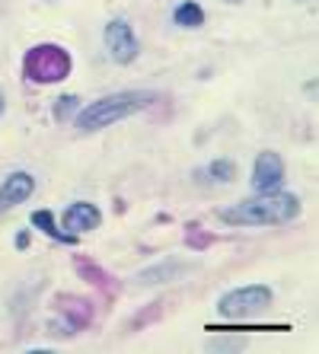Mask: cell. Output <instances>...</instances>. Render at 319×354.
<instances>
[{
  "mask_svg": "<svg viewBox=\"0 0 319 354\" xmlns=\"http://www.w3.org/2000/svg\"><path fill=\"white\" fill-rule=\"evenodd\" d=\"M297 214H300V198L281 189L217 211V217L230 227H281V223H291Z\"/></svg>",
  "mask_w": 319,
  "mask_h": 354,
  "instance_id": "6da1fadb",
  "label": "cell"
},
{
  "mask_svg": "<svg viewBox=\"0 0 319 354\" xmlns=\"http://www.w3.org/2000/svg\"><path fill=\"white\" fill-rule=\"evenodd\" d=\"M154 93H144V90H125V93H109V96L96 99V102H90L86 109H80L74 118V124L80 128V131H102V128H109V124L122 122V118L134 115V112H140V109H147L150 102H154Z\"/></svg>",
  "mask_w": 319,
  "mask_h": 354,
  "instance_id": "7a4b0ae2",
  "label": "cell"
},
{
  "mask_svg": "<svg viewBox=\"0 0 319 354\" xmlns=\"http://www.w3.org/2000/svg\"><path fill=\"white\" fill-rule=\"evenodd\" d=\"M74 71V58H71V51L55 45V41H42V45H33V48L26 51L23 58V77L29 83H61L71 77Z\"/></svg>",
  "mask_w": 319,
  "mask_h": 354,
  "instance_id": "3957f363",
  "label": "cell"
},
{
  "mask_svg": "<svg viewBox=\"0 0 319 354\" xmlns=\"http://www.w3.org/2000/svg\"><path fill=\"white\" fill-rule=\"evenodd\" d=\"M275 300V290L268 284H246V288H237V290H227L221 297V310L227 319H253V316L265 313Z\"/></svg>",
  "mask_w": 319,
  "mask_h": 354,
  "instance_id": "277c9868",
  "label": "cell"
},
{
  "mask_svg": "<svg viewBox=\"0 0 319 354\" xmlns=\"http://www.w3.org/2000/svg\"><path fill=\"white\" fill-rule=\"evenodd\" d=\"M102 45H106L109 58H112L115 64H131L140 51L138 35H134V29L125 23V19H109L106 32H102Z\"/></svg>",
  "mask_w": 319,
  "mask_h": 354,
  "instance_id": "5b68a950",
  "label": "cell"
},
{
  "mask_svg": "<svg viewBox=\"0 0 319 354\" xmlns=\"http://www.w3.org/2000/svg\"><path fill=\"white\" fill-rule=\"evenodd\" d=\"M55 310H57V335H77L80 329H86L93 322V304L83 297H55Z\"/></svg>",
  "mask_w": 319,
  "mask_h": 354,
  "instance_id": "8992f818",
  "label": "cell"
},
{
  "mask_svg": "<svg viewBox=\"0 0 319 354\" xmlns=\"http://www.w3.org/2000/svg\"><path fill=\"white\" fill-rule=\"evenodd\" d=\"M284 185V160L271 150H262L253 163V189L255 195H268Z\"/></svg>",
  "mask_w": 319,
  "mask_h": 354,
  "instance_id": "52a82bcc",
  "label": "cell"
},
{
  "mask_svg": "<svg viewBox=\"0 0 319 354\" xmlns=\"http://www.w3.org/2000/svg\"><path fill=\"white\" fill-rule=\"evenodd\" d=\"M35 192V179L33 173H26V169H17V173H10L7 179L0 182V211H10V207L23 205L29 201Z\"/></svg>",
  "mask_w": 319,
  "mask_h": 354,
  "instance_id": "ba28073f",
  "label": "cell"
},
{
  "mask_svg": "<svg viewBox=\"0 0 319 354\" xmlns=\"http://www.w3.org/2000/svg\"><path fill=\"white\" fill-rule=\"evenodd\" d=\"M102 214H99V207L90 205V201H74V205L64 211V230L67 233H90L99 227Z\"/></svg>",
  "mask_w": 319,
  "mask_h": 354,
  "instance_id": "9c48e42d",
  "label": "cell"
},
{
  "mask_svg": "<svg viewBox=\"0 0 319 354\" xmlns=\"http://www.w3.org/2000/svg\"><path fill=\"white\" fill-rule=\"evenodd\" d=\"M188 272V265H179V262H163V265H150L144 272L134 274L140 288H154V284H166V281H176L179 274Z\"/></svg>",
  "mask_w": 319,
  "mask_h": 354,
  "instance_id": "30bf717a",
  "label": "cell"
},
{
  "mask_svg": "<svg viewBox=\"0 0 319 354\" xmlns=\"http://www.w3.org/2000/svg\"><path fill=\"white\" fill-rule=\"evenodd\" d=\"M74 265H77V274H80L83 281H90L93 288H99V290H102V294H109V297H112L115 290H118V284H115V278L106 272V268H99L96 262H90V259L77 256V262H74Z\"/></svg>",
  "mask_w": 319,
  "mask_h": 354,
  "instance_id": "8fae6325",
  "label": "cell"
},
{
  "mask_svg": "<svg viewBox=\"0 0 319 354\" xmlns=\"http://www.w3.org/2000/svg\"><path fill=\"white\" fill-rule=\"evenodd\" d=\"M29 223H33L35 230H42L45 236H51L55 243H64V246H74L77 236L74 233H67V230H57V223H55V214H51L48 207L45 211H33V217H29Z\"/></svg>",
  "mask_w": 319,
  "mask_h": 354,
  "instance_id": "7c38bea8",
  "label": "cell"
},
{
  "mask_svg": "<svg viewBox=\"0 0 319 354\" xmlns=\"http://www.w3.org/2000/svg\"><path fill=\"white\" fill-rule=\"evenodd\" d=\"M195 179L227 185V182L237 179V163H233V160H211L205 169H195Z\"/></svg>",
  "mask_w": 319,
  "mask_h": 354,
  "instance_id": "4fadbf2b",
  "label": "cell"
},
{
  "mask_svg": "<svg viewBox=\"0 0 319 354\" xmlns=\"http://www.w3.org/2000/svg\"><path fill=\"white\" fill-rule=\"evenodd\" d=\"M172 23L182 26V29H201L205 26V10L198 7L195 0H182L176 13H172Z\"/></svg>",
  "mask_w": 319,
  "mask_h": 354,
  "instance_id": "5bb4252c",
  "label": "cell"
},
{
  "mask_svg": "<svg viewBox=\"0 0 319 354\" xmlns=\"http://www.w3.org/2000/svg\"><path fill=\"white\" fill-rule=\"evenodd\" d=\"M246 348V338H214L211 342V351H239Z\"/></svg>",
  "mask_w": 319,
  "mask_h": 354,
  "instance_id": "9a60e30c",
  "label": "cell"
},
{
  "mask_svg": "<svg viewBox=\"0 0 319 354\" xmlns=\"http://www.w3.org/2000/svg\"><path fill=\"white\" fill-rule=\"evenodd\" d=\"M77 102H80L77 96H61L57 99V122H67V115H74Z\"/></svg>",
  "mask_w": 319,
  "mask_h": 354,
  "instance_id": "2e32d148",
  "label": "cell"
},
{
  "mask_svg": "<svg viewBox=\"0 0 319 354\" xmlns=\"http://www.w3.org/2000/svg\"><path fill=\"white\" fill-rule=\"evenodd\" d=\"M26 246H29V233H19V236H17V249H26Z\"/></svg>",
  "mask_w": 319,
  "mask_h": 354,
  "instance_id": "e0dca14e",
  "label": "cell"
},
{
  "mask_svg": "<svg viewBox=\"0 0 319 354\" xmlns=\"http://www.w3.org/2000/svg\"><path fill=\"white\" fill-rule=\"evenodd\" d=\"M0 115H3V93H0Z\"/></svg>",
  "mask_w": 319,
  "mask_h": 354,
  "instance_id": "ac0fdd59",
  "label": "cell"
},
{
  "mask_svg": "<svg viewBox=\"0 0 319 354\" xmlns=\"http://www.w3.org/2000/svg\"><path fill=\"white\" fill-rule=\"evenodd\" d=\"M227 3H243V0H227Z\"/></svg>",
  "mask_w": 319,
  "mask_h": 354,
  "instance_id": "d6986e66",
  "label": "cell"
},
{
  "mask_svg": "<svg viewBox=\"0 0 319 354\" xmlns=\"http://www.w3.org/2000/svg\"><path fill=\"white\" fill-rule=\"evenodd\" d=\"M297 3H307V0H297Z\"/></svg>",
  "mask_w": 319,
  "mask_h": 354,
  "instance_id": "ffe728a7",
  "label": "cell"
}]
</instances>
